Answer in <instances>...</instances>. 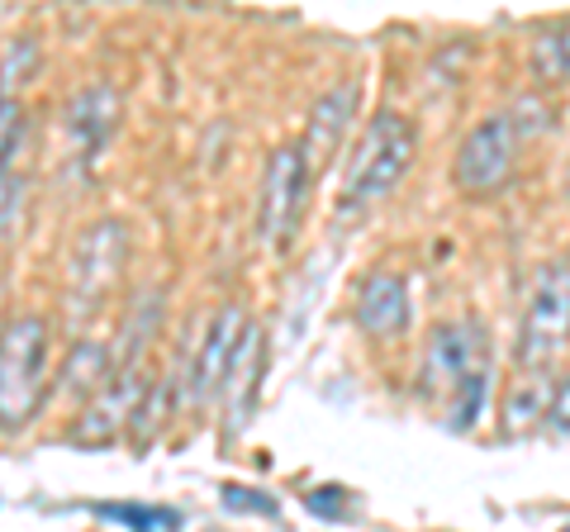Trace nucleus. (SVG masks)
<instances>
[{
  "instance_id": "f257e3e1",
  "label": "nucleus",
  "mask_w": 570,
  "mask_h": 532,
  "mask_svg": "<svg viewBox=\"0 0 570 532\" xmlns=\"http://www.w3.org/2000/svg\"><path fill=\"white\" fill-rule=\"evenodd\" d=\"M419 390L448 404V428H471L490 395V333L475 318H448L428 333L419 357Z\"/></svg>"
},
{
  "instance_id": "f03ea898",
  "label": "nucleus",
  "mask_w": 570,
  "mask_h": 532,
  "mask_svg": "<svg viewBox=\"0 0 570 532\" xmlns=\"http://www.w3.org/2000/svg\"><path fill=\"white\" fill-rule=\"evenodd\" d=\"M52 328L43 314H20L0 328V428L20 433L48 400Z\"/></svg>"
},
{
  "instance_id": "7ed1b4c3",
  "label": "nucleus",
  "mask_w": 570,
  "mask_h": 532,
  "mask_svg": "<svg viewBox=\"0 0 570 532\" xmlns=\"http://www.w3.org/2000/svg\"><path fill=\"white\" fill-rule=\"evenodd\" d=\"M419 162V129L409 115L395 110H381L376 119L362 129V144L352 148V162L343 176V205L347 209H362V205H376L385 195H395L400 181Z\"/></svg>"
},
{
  "instance_id": "20e7f679",
  "label": "nucleus",
  "mask_w": 570,
  "mask_h": 532,
  "mask_svg": "<svg viewBox=\"0 0 570 532\" xmlns=\"http://www.w3.org/2000/svg\"><path fill=\"white\" fill-rule=\"evenodd\" d=\"M566 347H570V257H551L532 276L513 362H519V371H551V362Z\"/></svg>"
},
{
  "instance_id": "39448f33",
  "label": "nucleus",
  "mask_w": 570,
  "mask_h": 532,
  "mask_svg": "<svg viewBox=\"0 0 570 532\" xmlns=\"http://www.w3.org/2000/svg\"><path fill=\"white\" fill-rule=\"evenodd\" d=\"M124 262H129V228L124 219H96L81 228L71 247V305L77 314H91L105 305V295L119 286Z\"/></svg>"
},
{
  "instance_id": "423d86ee",
  "label": "nucleus",
  "mask_w": 570,
  "mask_h": 532,
  "mask_svg": "<svg viewBox=\"0 0 570 532\" xmlns=\"http://www.w3.org/2000/svg\"><path fill=\"white\" fill-rule=\"evenodd\" d=\"M513 162H519V119L490 115L461 138L456 162H452V181L466 195H494L513 176Z\"/></svg>"
},
{
  "instance_id": "0eeeda50",
  "label": "nucleus",
  "mask_w": 570,
  "mask_h": 532,
  "mask_svg": "<svg viewBox=\"0 0 570 532\" xmlns=\"http://www.w3.org/2000/svg\"><path fill=\"white\" fill-rule=\"evenodd\" d=\"M148 395H153V385H148V371L138 362L115 366V376L86 400V414L77 418V428H71V442H81V447H105V442H115L119 433H129L138 423Z\"/></svg>"
},
{
  "instance_id": "6e6552de",
  "label": "nucleus",
  "mask_w": 570,
  "mask_h": 532,
  "mask_svg": "<svg viewBox=\"0 0 570 532\" xmlns=\"http://www.w3.org/2000/svg\"><path fill=\"white\" fill-rule=\"evenodd\" d=\"M309 167L299 144H281L266 157V181H262V238L285 253L295 243L299 215H305V195H309Z\"/></svg>"
},
{
  "instance_id": "1a4fd4ad",
  "label": "nucleus",
  "mask_w": 570,
  "mask_h": 532,
  "mask_svg": "<svg viewBox=\"0 0 570 532\" xmlns=\"http://www.w3.org/2000/svg\"><path fill=\"white\" fill-rule=\"evenodd\" d=\"M247 328V314L243 305H219L214 318L205 324L200 343H195V357H190V404H209L219 400L224 376H228V362L238 352V338Z\"/></svg>"
},
{
  "instance_id": "9d476101",
  "label": "nucleus",
  "mask_w": 570,
  "mask_h": 532,
  "mask_svg": "<svg viewBox=\"0 0 570 532\" xmlns=\"http://www.w3.org/2000/svg\"><path fill=\"white\" fill-rule=\"evenodd\" d=\"M356 328L371 333V338H400V333L409 328V280L404 272H390V266H381V272H371L362 286H356Z\"/></svg>"
},
{
  "instance_id": "9b49d317",
  "label": "nucleus",
  "mask_w": 570,
  "mask_h": 532,
  "mask_svg": "<svg viewBox=\"0 0 570 532\" xmlns=\"http://www.w3.org/2000/svg\"><path fill=\"white\" fill-rule=\"evenodd\" d=\"M352 115H356V86L352 81H337L333 91H324V100L309 110V129H305V138H299V152H305L309 176L333 162V152H337V144H343Z\"/></svg>"
},
{
  "instance_id": "f8f14e48",
  "label": "nucleus",
  "mask_w": 570,
  "mask_h": 532,
  "mask_svg": "<svg viewBox=\"0 0 570 532\" xmlns=\"http://www.w3.org/2000/svg\"><path fill=\"white\" fill-rule=\"evenodd\" d=\"M262 366H266V343H262V328L247 318L238 352L228 362V376H224V410H228V433H243L247 414H253V400H257V381H262Z\"/></svg>"
},
{
  "instance_id": "ddd939ff",
  "label": "nucleus",
  "mask_w": 570,
  "mask_h": 532,
  "mask_svg": "<svg viewBox=\"0 0 570 532\" xmlns=\"http://www.w3.org/2000/svg\"><path fill=\"white\" fill-rule=\"evenodd\" d=\"M119 124V91L110 81H96L77 91V100L67 105V138L77 144V157H96L105 148V138Z\"/></svg>"
},
{
  "instance_id": "4468645a",
  "label": "nucleus",
  "mask_w": 570,
  "mask_h": 532,
  "mask_svg": "<svg viewBox=\"0 0 570 532\" xmlns=\"http://www.w3.org/2000/svg\"><path fill=\"white\" fill-rule=\"evenodd\" d=\"M551 390H557V376H551V371H523V381L504 395V428H509V433L547 428Z\"/></svg>"
},
{
  "instance_id": "2eb2a0df",
  "label": "nucleus",
  "mask_w": 570,
  "mask_h": 532,
  "mask_svg": "<svg viewBox=\"0 0 570 532\" xmlns=\"http://www.w3.org/2000/svg\"><path fill=\"white\" fill-rule=\"evenodd\" d=\"M110 376H115V352L105 343H77L62 362V385L71 395H86V400H91Z\"/></svg>"
},
{
  "instance_id": "dca6fc26",
  "label": "nucleus",
  "mask_w": 570,
  "mask_h": 532,
  "mask_svg": "<svg viewBox=\"0 0 570 532\" xmlns=\"http://www.w3.org/2000/svg\"><path fill=\"white\" fill-rule=\"evenodd\" d=\"M33 67H39V43L14 39L6 48V58H0V100H20L14 96V86H24L33 77Z\"/></svg>"
},
{
  "instance_id": "f3484780",
  "label": "nucleus",
  "mask_w": 570,
  "mask_h": 532,
  "mask_svg": "<svg viewBox=\"0 0 570 532\" xmlns=\"http://www.w3.org/2000/svg\"><path fill=\"white\" fill-rule=\"evenodd\" d=\"M29 138V110L24 100H0V176H10V162L20 157Z\"/></svg>"
},
{
  "instance_id": "a211bd4d",
  "label": "nucleus",
  "mask_w": 570,
  "mask_h": 532,
  "mask_svg": "<svg viewBox=\"0 0 570 532\" xmlns=\"http://www.w3.org/2000/svg\"><path fill=\"white\" fill-rule=\"evenodd\" d=\"M100 519H115L134 532H157V528H176L181 523V513L176 509H142V504H105Z\"/></svg>"
},
{
  "instance_id": "6ab92c4d",
  "label": "nucleus",
  "mask_w": 570,
  "mask_h": 532,
  "mask_svg": "<svg viewBox=\"0 0 570 532\" xmlns=\"http://www.w3.org/2000/svg\"><path fill=\"white\" fill-rule=\"evenodd\" d=\"M24 195H29V181H24L20 171L0 176V243L10 238L14 219H20V209H24Z\"/></svg>"
},
{
  "instance_id": "aec40b11",
  "label": "nucleus",
  "mask_w": 570,
  "mask_h": 532,
  "mask_svg": "<svg viewBox=\"0 0 570 532\" xmlns=\"http://www.w3.org/2000/svg\"><path fill=\"white\" fill-rule=\"evenodd\" d=\"M547 428H557V433H570V371H566V376L557 381V390H551Z\"/></svg>"
},
{
  "instance_id": "412c9836",
  "label": "nucleus",
  "mask_w": 570,
  "mask_h": 532,
  "mask_svg": "<svg viewBox=\"0 0 570 532\" xmlns=\"http://www.w3.org/2000/svg\"><path fill=\"white\" fill-rule=\"evenodd\" d=\"M224 500H228V509H253V513H276V504H272V494H262V490H243V485H228V490H224Z\"/></svg>"
},
{
  "instance_id": "4be33fe9",
  "label": "nucleus",
  "mask_w": 570,
  "mask_h": 532,
  "mask_svg": "<svg viewBox=\"0 0 570 532\" xmlns=\"http://www.w3.org/2000/svg\"><path fill=\"white\" fill-rule=\"evenodd\" d=\"M566 532H570V528H566Z\"/></svg>"
}]
</instances>
